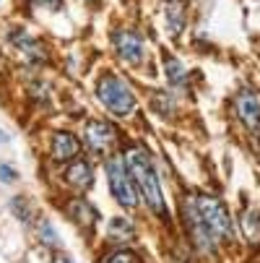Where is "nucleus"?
<instances>
[{
	"label": "nucleus",
	"instance_id": "8",
	"mask_svg": "<svg viewBox=\"0 0 260 263\" xmlns=\"http://www.w3.org/2000/svg\"><path fill=\"white\" fill-rule=\"evenodd\" d=\"M11 40H13L16 50H18L29 63H42V60H45V47L36 42L31 34H26V31H13Z\"/></svg>",
	"mask_w": 260,
	"mask_h": 263
},
{
	"label": "nucleus",
	"instance_id": "2",
	"mask_svg": "<svg viewBox=\"0 0 260 263\" xmlns=\"http://www.w3.org/2000/svg\"><path fill=\"white\" fill-rule=\"evenodd\" d=\"M195 211L203 221V227L208 230V235L213 240H232L234 237V230H232V216L227 211V206L221 203L218 198H208V196H201L195 198Z\"/></svg>",
	"mask_w": 260,
	"mask_h": 263
},
{
	"label": "nucleus",
	"instance_id": "14",
	"mask_svg": "<svg viewBox=\"0 0 260 263\" xmlns=\"http://www.w3.org/2000/svg\"><path fill=\"white\" fill-rule=\"evenodd\" d=\"M164 70H167V76H169V84L172 86H182L185 84V68L179 65V60H174V58H164Z\"/></svg>",
	"mask_w": 260,
	"mask_h": 263
},
{
	"label": "nucleus",
	"instance_id": "4",
	"mask_svg": "<svg viewBox=\"0 0 260 263\" xmlns=\"http://www.w3.org/2000/svg\"><path fill=\"white\" fill-rule=\"evenodd\" d=\"M107 175H109V187H112V196L117 198V203H123L125 209H133L135 201V187H133V177L128 172L125 159L112 157L107 164Z\"/></svg>",
	"mask_w": 260,
	"mask_h": 263
},
{
	"label": "nucleus",
	"instance_id": "21",
	"mask_svg": "<svg viewBox=\"0 0 260 263\" xmlns=\"http://www.w3.org/2000/svg\"><path fill=\"white\" fill-rule=\"evenodd\" d=\"M52 263H73V260H70L68 255H60V253H57V255L52 258Z\"/></svg>",
	"mask_w": 260,
	"mask_h": 263
},
{
	"label": "nucleus",
	"instance_id": "12",
	"mask_svg": "<svg viewBox=\"0 0 260 263\" xmlns=\"http://www.w3.org/2000/svg\"><path fill=\"white\" fill-rule=\"evenodd\" d=\"M107 237L115 245H128L135 240V230L128 219H112L109 221V230H107Z\"/></svg>",
	"mask_w": 260,
	"mask_h": 263
},
{
	"label": "nucleus",
	"instance_id": "13",
	"mask_svg": "<svg viewBox=\"0 0 260 263\" xmlns=\"http://www.w3.org/2000/svg\"><path fill=\"white\" fill-rule=\"evenodd\" d=\"M70 216L76 219L78 224H86V227H91V224L96 221V211L91 209L89 201H73V206H70Z\"/></svg>",
	"mask_w": 260,
	"mask_h": 263
},
{
	"label": "nucleus",
	"instance_id": "10",
	"mask_svg": "<svg viewBox=\"0 0 260 263\" xmlns=\"http://www.w3.org/2000/svg\"><path fill=\"white\" fill-rule=\"evenodd\" d=\"M164 21H167V29H169L172 36H179V34H182L185 21H188L182 0H169V3H167V11H164Z\"/></svg>",
	"mask_w": 260,
	"mask_h": 263
},
{
	"label": "nucleus",
	"instance_id": "19",
	"mask_svg": "<svg viewBox=\"0 0 260 263\" xmlns=\"http://www.w3.org/2000/svg\"><path fill=\"white\" fill-rule=\"evenodd\" d=\"M13 214H16V216H21L24 221L29 219V209H26V203H24L21 198H13Z\"/></svg>",
	"mask_w": 260,
	"mask_h": 263
},
{
	"label": "nucleus",
	"instance_id": "1",
	"mask_svg": "<svg viewBox=\"0 0 260 263\" xmlns=\"http://www.w3.org/2000/svg\"><path fill=\"white\" fill-rule=\"evenodd\" d=\"M125 164H128V172L135 182V187L141 191L143 201L148 203L154 214L159 216H169L167 206H164V196H162V185H159V177H156V170L148 159V154L143 148H128L125 154Z\"/></svg>",
	"mask_w": 260,
	"mask_h": 263
},
{
	"label": "nucleus",
	"instance_id": "15",
	"mask_svg": "<svg viewBox=\"0 0 260 263\" xmlns=\"http://www.w3.org/2000/svg\"><path fill=\"white\" fill-rule=\"evenodd\" d=\"M245 235L250 237V240H255L257 237V230H260V214L257 211H245Z\"/></svg>",
	"mask_w": 260,
	"mask_h": 263
},
{
	"label": "nucleus",
	"instance_id": "3",
	"mask_svg": "<svg viewBox=\"0 0 260 263\" xmlns=\"http://www.w3.org/2000/svg\"><path fill=\"white\" fill-rule=\"evenodd\" d=\"M99 99L115 115H130L135 107V94H133L130 84H125L117 76H104L99 81Z\"/></svg>",
	"mask_w": 260,
	"mask_h": 263
},
{
	"label": "nucleus",
	"instance_id": "16",
	"mask_svg": "<svg viewBox=\"0 0 260 263\" xmlns=\"http://www.w3.org/2000/svg\"><path fill=\"white\" fill-rule=\"evenodd\" d=\"M102 263H141L133 253H128V250H117V253H112V255H107Z\"/></svg>",
	"mask_w": 260,
	"mask_h": 263
},
{
	"label": "nucleus",
	"instance_id": "7",
	"mask_svg": "<svg viewBox=\"0 0 260 263\" xmlns=\"http://www.w3.org/2000/svg\"><path fill=\"white\" fill-rule=\"evenodd\" d=\"M115 47H117V55L125 60V63H133L138 65L143 58H146V45L138 34L133 31H117L115 34Z\"/></svg>",
	"mask_w": 260,
	"mask_h": 263
},
{
	"label": "nucleus",
	"instance_id": "6",
	"mask_svg": "<svg viewBox=\"0 0 260 263\" xmlns=\"http://www.w3.org/2000/svg\"><path fill=\"white\" fill-rule=\"evenodd\" d=\"M84 138H86V143L94 148V152L104 154V152H109V146L115 143L117 133H115L112 125L104 123V120H89L86 128H84Z\"/></svg>",
	"mask_w": 260,
	"mask_h": 263
},
{
	"label": "nucleus",
	"instance_id": "11",
	"mask_svg": "<svg viewBox=\"0 0 260 263\" xmlns=\"http://www.w3.org/2000/svg\"><path fill=\"white\" fill-rule=\"evenodd\" d=\"M65 180H68L73 187H78V191H86V187H91L94 175H91V167H89L86 162H73V164L68 167V172H65Z\"/></svg>",
	"mask_w": 260,
	"mask_h": 263
},
{
	"label": "nucleus",
	"instance_id": "17",
	"mask_svg": "<svg viewBox=\"0 0 260 263\" xmlns=\"http://www.w3.org/2000/svg\"><path fill=\"white\" fill-rule=\"evenodd\" d=\"M39 237L45 240V245H57L60 240H57V235H55V230L50 227V221H42V227H39Z\"/></svg>",
	"mask_w": 260,
	"mask_h": 263
},
{
	"label": "nucleus",
	"instance_id": "5",
	"mask_svg": "<svg viewBox=\"0 0 260 263\" xmlns=\"http://www.w3.org/2000/svg\"><path fill=\"white\" fill-rule=\"evenodd\" d=\"M234 107H237V115H239L242 125H245L250 133L260 136V99H257V94L250 91V89L239 91Z\"/></svg>",
	"mask_w": 260,
	"mask_h": 263
},
{
	"label": "nucleus",
	"instance_id": "18",
	"mask_svg": "<svg viewBox=\"0 0 260 263\" xmlns=\"http://www.w3.org/2000/svg\"><path fill=\"white\" fill-rule=\"evenodd\" d=\"M31 3L45 8V11H60L63 8V0H31Z\"/></svg>",
	"mask_w": 260,
	"mask_h": 263
},
{
	"label": "nucleus",
	"instance_id": "9",
	"mask_svg": "<svg viewBox=\"0 0 260 263\" xmlns=\"http://www.w3.org/2000/svg\"><path fill=\"white\" fill-rule=\"evenodd\" d=\"M78 152H81V143H78L76 136H70V133H55V138H52V157L57 162H68V159L76 157Z\"/></svg>",
	"mask_w": 260,
	"mask_h": 263
},
{
	"label": "nucleus",
	"instance_id": "20",
	"mask_svg": "<svg viewBox=\"0 0 260 263\" xmlns=\"http://www.w3.org/2000/svg\"><path fill=\"white\" fill-rule=\"evenodd\" d=\"M0 177H6V182H13L16 180V170H11L8 164H3V167H0Z\"/></svg>",
	"mask_w": 260,
	"mask_h": 263
}]
</instances>
